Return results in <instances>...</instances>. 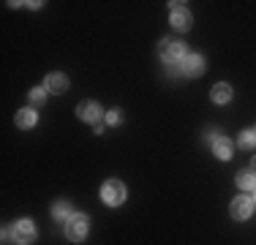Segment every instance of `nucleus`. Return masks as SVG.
<instances>
[{"label": "nucleus", "mask_w": 256, "mask_h": 245, "mask_svg": "<svg viewBox=\"0 0 256 245\" xmlns=\"http://www.w3.org/2000/svg\"><path fill=\"white\" fill-rule=\"evenodd\" d=\"M101 199L106 202V204H120V202H126V186L120 180H109V182H104V188H101Z\"/></svg>", "instance_id": "1"}, {"label": "nucleus", "mask_w": 256, "mask_h": 245, "mask_svg": "<svg viewBox=\"0 0 256 245\" xmlns=\"http://www.w3.org/2000/svg\"><path fill=\"white\" fill-rule=\"evenodd\" d=\"M84 234H88V216H71L68 224H66V237L68 240H84Z\"/></svg>", "instance_id": "2"}, {"label": "nucleus", "mask_w": 256, "mask_h": 245, "mask_svg": "<svg viewBox=\"0 0 256 245\" xmlns=\"http://www.w3.org/2000/svg\"><path fill=\"white\" fill-rule=\"evenodd\" d=\"M11 237H14L16 245H30L36 240V226L30 224V220H20V224H14V229H11Z\"/></svg>", "instance_id": "3"}, {"label": "nucleus", "mask_w": 256, "mask_h": 245, "mask_svg": "<svg viewBox=\"0 0 256 245\" xmlns=\"http://www.w3.org/2000/svg\"><path fill=\"white\" fill-rule=\"evenodd\" d=\"M161 58L166 63H178V60L186 58V46L180 41H161Z\"/></svg>", "instance_id": "4"}, {"label": "nucleus", "mask_w": 256, "mask_h": 245, "mask_svg": "<svg viewBox=\"0 0 256 245\" xmlns=\"http://www.w3.org/2000/svg\"><path fill=\"white\" fill-rule=\"evenodd\" d=\"M251 212H254V202L248 199V196H237V199L232 202V218L246 220V218H251Z\"/></svg>", "instance_id": "5"}, {"label": "nucleus", "mask_w": 256, "mask_h": 245, "mask_svg": "<svg viewBox=\"0 0 256 245\" xmlns=\"http://www.w3.org/2000/svg\"><path fill=\"white\" fill-rule=\"evenodd\" d=\"M202 71H204V60L199 54H186L182 58V74L186 76H202Z\"/></svg>", "instance_id": "6"}, {"label": "nucleus", "mask_w": 256, "mask_h": 245, "mask_svg": "<svg viewBox=\"0 0 256 245\" xmlns=\"http://www.w3.org/2000/svg\"><path fill=\"white\" fill-rule=\"evenodd\" d=\"M76 114H79L82 120H88V122H98V120H101V106H98L96 101H82V104L76 106Z\"/></svg>", "instance_id": "7"}, {"label": "nucleus", "mask_w": 256, "mask_h": 245, "mask_svg": "<svg viewBox=\"0 0 256 245\" xmlns=\"http://www.w3.org/2000/svg\"><path fill=\"white\" fill-rule=\"evenodd\" d=\"M210 144H212V152H216L221 161H226V158L232 156V142H229V139H224L221 134H212Z\"/></svg>", "instance_id": "8"}, {"label": "nucleus", "mask_w": 256, "mask_h": 245, "mask_svg": "<svg viewBox=\"0 0 256 245\" xmlns=\"http://www.w3.org/2000/svg\"><path fill=\"white\" fill-rule=\"evenodd\" d=\"M172 6H174V8H172V24L178 30H188V28H191V14L182 8V3H172Z\"/></svg>", "instance_id": "9"}, {"label": "nucleus", "mask_w": 256, "mask_h": 245, "mask_svg": "<svg viewBox=\"0 0 256 245\" xmlns=\"http://www.w3.org/2000/svg\"><path fill=\"white\" fill-rule=\"evenodd\" d=\"M46 90H50V93H66V90H68V79L63 76V74H50V76H46Z\"/></svg>", "instance_id": "10"}, {"label": "nucleus", "mask_w": 256, "mask_h": 245, "mask_svg": "<svg viewBox=\"0 0 256 245\" xmlns=\"http://www.w3.org/2000/svg\"><path fill=\"white\" fill-rule=\"evenodd\" d=\"M237 186L242 188V191H251V188H256V172H240L237 174Z\"/></svg>", "instance_id": "11"}, {"label": "nucleus", "mask_w": 256, "mask_h": 245, "mask_svg": "<svg viewBox=\"0 0 256 245\" xmlns=\"http://www.w3.org/2000/svg\"><path fill=\"white\" fill-rule=\"evenodd\" d=\"M232 98V88L229 84H216V88H212V101L216 104H226Z\"/></svg>", "instance_id": "12"}, {"label": "nucleus", "mask_w": 256, "mask_h": 245, "mask_svg": "<svg viewBox=\"0 0 256 245\" xmlns=\"http://www.w3.org/2000/svg\"><path fill=\"white\" fill-rule=\"evenodd\" d=\"M16 126L20 128H33L36 126V112L33 109H22V112L16 114Z\"/></svg>", "instance_id": "13"}, {"label": "nucleus", "mask_w": 256, "mask_h": 245, "mask_svg": "<svg viewBox=\"0 0 256 245\" xmlns=\"http://www.w3.org/2000/svg\"><path fill=\"white\" fill-rule=\"evenodd\" d=\"M52 216L58 218V220H66V218H71V207H68V202H58V204L52 207Z\"/></svg>", "instance_id": "14"}, {"label": "nucleus", "mask_w": 256, "mask_h": 245, "mask_svg": "<svg viewBox=\"0 0 256 245\" xmlns=\"http://www.w3.org/2000/svg\"><path fill=\"white\" fill-rule=\"evenodd\" d=\"M240 147L254 150V147H256V131H242L240 134Z\"/></svg>", "instance_id": "15"}, {"label": "nucleus", "mask_w": 256, "mask_h": 245, "mask_svg": "<svg viewBox=\"0 0 256 245\" xmlns=\"http://www.w3.org/2000/svg\"><path fill=\"white\" fill-rule=\"evenodd\" d=\"M30 101H33L36 106H41V104L46 101V93H44L41 88H33V90H30Z\"/></svg>", "instance_id": "16"}, {"label": "nucleus", "mask_w": 256, "mask_h": 245, "mask_svg": "<svg viewBox=\"0 0 256 245\" xmlns=\"http://www.w3.org/2000/svg\"><path fill=\"white\" fill-rule=\"evenodd\" d=\"M106 122H109V126H118V122H120V112H118V109H112V112L106 114Z\"/></svg>", "instance_id": "17"}, {"label": "nucleus", "mask_w": 256, "mask_h": 245, "mask_svg": "<svg viewBox=\"0 0 256 245\" xmlns=\"http://www.w3.org/2000/svg\"><path fill=\"white\" fill-rule=\"evenodd\" d=\"M254 172H256V158H254Z\"/></svg>", "instance_id": "18"}]
</instances>
